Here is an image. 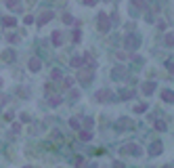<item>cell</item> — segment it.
I'll return each instance as SVG.
<instances>
[{
	"instance_id": "603a6c76",
	"label": "cell",
	"mask_w": 174,
	"mask_h": 168,
	"mask_svg": "<svg viewBox=\"0 0 174 168\" xmlns=\"http://www.w3.org/2000/svg\"><path fill=\"white\" fill-rule=\"evenodd\" d=\"M145 109H147V105H136V107H134L136 113H141V111H145Z\"/></svg>"
},
{
	"instance_id": "484cf974",
	"label": "cell",
	"mask_w": 174,
	"mask_h": 168,
	"mask_svg": "<svg viewBox=\"0 0 174 168\" xmlns=\"http://www.w3.org/2000/svg\"><path fill=\"white\" fill-rule=\"evenodd\" d=\"M113 168H124V164H122V162H115V164H113Z\"/></svg>"
},
{
	"instance_id": "4fadbf2b",
	"label": "cell",
	"mask_w": 174,
	"mask_h": 168,
	"mask_svg": "<svg viewBox=\"0 0 174 168\" xmlns=\"http://www.w3.org/2000/svg\"><path fill=\"white\" fill-rule=\"evenodd\" d=\"M82 63H84V61H82L80 57H76V59H71V67H82Z\"/></svg>"
},
{
	"instance_id": "d4e9b609",
	"label": "cell",
	"mask_w": 174,
	"mask_h": 168,
	"mask_svg": "<svg viewBox=\"0 0 174 168\" xmlns=\"http://www.w3.org/2000/svg\"><path fill=\"white\" fill-rule=\"evenodd\" d=\"M73 40H76V42L80 40V30H76V32H73Z\"/></svg>"
},
{
	"instance_id": "3957f363",
	"label": "cell",
	"mask_w": 174,
	"mask_h": 168,
	"mask_svg": "<svg viewBox=\"0 0 174 168\" xmlns=\"http://www.w3.org/2000/svg\"><path fill=\"white\" fill-rule=\"evenodd\" d=\"M122 151H124V153L138 156V153H141V147H138V145H134V143H130V145H124V147H122Z\"/></svg>"
},
{
	"instance_id": "44dd1931",
	"label": "cell",
	"mask_w": 174,
	"mask_h": 168,
	"mask_svg": "<svg viewBox=\"0 0 174 168\" xmlns=\"http://www.w3.org/2000/svg\"><path fill=\"white\" fill-rule=\"evenodd\" d=\"M61 78V71L59 69H53V80H59Z\"/></svg>"
},
{
	"instance_id": "30bf717a",
	"label": "cell",
	"mask_w": 174,
	"mask_h": 168,
	"mask_svg": "<svg viewBox=\"0 0 174 168\" xmlns=\"http://www.w3.org/2000/svg\"><path fill=\"white\" fill-rule=\"evenodd\" d=\"M7 7L13 9V11H19V9H21V4L17 2V0H7Z\"/></svg>"
},
{
	"instance_id": "d6986e66",
	"label": "cell",
	"mask_w": 174,
	"mask_h": 168,
	"mask_svg": "<svg viewBox=\"0 0 174 168\" xmlns=\"http://www.w3.org/2000/svg\"><path fill=\"white\" fill-rule=\"evenodd\" d=\"M132 4L138 7V9H145V2H143V0H132Z\"/></svg>"
},
{
	"instance_id": "9a60e30c",
	"label": "cell",
	"mask_w": 174,
	"mask_h": 168,
	"mask_svg": "<svg viewBox=\"0 0 174 168\" xmlns=\"http://www.w3.org/2000/svg\"><path fill=\"white\" fill-rule=\"evenodd\" d=\"M90 76H92V71H82V74H80V80H90Z\"/></svg>"
},
{
	"instance_id": "ac0fdd59",
	"label": "cell",
	"mask_w": 174,
	"mask_h": 168,
	"mask_svg": "<svg viewBox=\"0 0 174 168\" xmlns=\"http://www.w3.org/2000/svg\"><path fill=\"white\" fill-rule=\"evenodd\" d=\"M51 105H59L61 103V97H51V101H48Z\"/></svg>"
},
{
	"instance_id": "7a4b0ae2",
	"label": "cell",
	"mask_w": 174,
	"mask_h": 168,
	"mask_svg": "<svg viewBox=\"0 0 174 168\" xmlns=\"http://www.w3.org/2000/svg\"><path fill=\"white\" fill-rule=\"evenodd\" d=\"M138 46V38L134 36V34H128V38H126V49L128 51H134Z\"/></svg>"
},
{
	"instance_id": "ba28073f",
	"label": "cell",
	"mask_w": 174,
	"mask_h": 168,
	"mask_svg": "<svg viewBox=\"0 0 174 168\" xmlns=\"http://www.w3.org/2000/svg\"><path fill=\"white\" fill-rule=\"evenodd\" d=\"M153 90H155V84H153V82H147V84H143V92H145V95H151Z\"/></svg>"
},
{
	"instance_id": "e0dca14e",
	"label": "cell",
	"mask_w": 174,
	"mask_h": 168,
	"mask_svg": "<svg viewBox=\"0 0 174 168\" xmlns=\"http://www.w3.org/2000/svg\"><path fill=\"white\" fill-rule=\"evenodd\" d=\"M166 44H168V46L174 44V34H168V36H166Z\"/></svg>"
},
{
	"instance_id": "ffe728a7",
	"label": "cell",
	"mask_w": 174,
	"mask_h": 168,
	"mask_svg": "<svg viewBox=\"0 0 174 168\" xmlns=\"http://www.w3.org/2000/svg\"><path fill=\"white\" fill-rule=\"evenodd\" d=\"M155 128L157 130H166V122H155Z\"/></svg>"
},
{
	"instance_id": "9c48e42d",
	"label": "cell",
	"mask_w": 174,
	"mask_h": 168,
	"mask_svg": "<svg viewBox=\"0 0 174 168\" xmlns=\"http://www.w3.org/2000/svg\"><path fill=\"white\" fill-rule=\"evenodd\" d=\"M61 42H63V36H61V32H55V34H53V44H55V46H59Z\"/></svg>"
},
{
	"instance_id": "f1b7e54d",
	"label": "cell",
	"mask_w": 174,
	"mask_h": 168,
	"mask_svg": "<svg viewBox=\"0 0 174 168\" xmlns=\"http://www.w3.org/2000/svg\"><path fill=\"white\" fill-rule=\"evenodd\" d=\"M88 168H96V166H94V164H90V166H88Z\"/></svg>"
},
{
	"instance_id": "8fae6325",
	"label": "cell",
	"mask_w": 174,
	"mask_h": 168,
	"mask_svg": "<svg viewBox=\"0 0 174 168\" xmlns=\"http://www.w3.org/2000/svg\"><path fill=\"white\" fill-rule=\"evenodd\" d=\"M160 151H162V143H153V145H151V153L157 156Z\"/></svg>"
},
{
	"instance_id": "8992f818",
	"label": "cell",
	"mask_w": 174,
	"mask_h": 168,
	"mask_svg": "<svg viewBox=\"0 0 174 168\" xmlns=\"http://www.w3.org/2000/svg\"><path fill=\"white\" fill-rule=\"evenodd\" d=\"M40 67H42V61H40V59H36V57L30 59V69H32V71H38Z\"/></svg>"
},
{
	"instance_id": "2e32d148",
	"label": "cell",
	"mask_w": 174,
	"mask_h": 168,
	"mask_svg": "<svg viewBox=\"0 0 174 168\" xmlns=\"http://www.w3.org/2000/svg\"><path fill=\"white\" fill-rule=\"evenodd\" d=\"M69 126H71V128H80V122H78L76 118H71V120H69Z\"/></svg>"
},
{
	"instance_id": "5bb4252c",
	"label": "cell",
	"mask_w": 174,
	"mask_h": 168,
	"mask_svg": "<svg viewBox=\"0 0 174 168\" xmlns=\"http://www.w3.org/2000/svg\"><path fill=\"white\" fill-rule=\"evenodd\" d=\"M15 23H17V19H13V17H7L4 19V25H9V28H13Z\"/></svg>"
},
{
	"instance_id": "4316f807",
	"label": "cell",
	"mask_w": 174,
	"mask_h": 168,
	"mask_svg": "<svg viewBox=\"0 0 174 168\" xmlns=\"http://www.w3.org/2000/svg\"><path fill=\"white\" fill-rule=\"evenodd\" d=\"M84 2H86V4H88V7H92V4H94V2H96V0H84Z\"/></svg>"
},
{
	"instance_id": "6da1fadb",
	"label": "cell",
	"mask_w": 174,
	"mask_h": 168,
	"mask_svg": "<svg viewBox=\"0 0 174 168\" xmlns=\"http://www.w3.org/2000/svg\"><path fill=\"white\" fill-rule=\"evenodd\" d=\"M111 28V21H109V17L105 15V13H101V15H99V30H101V32H107Z\"/></svg>"
},
{
	"instance_id": "52a82bcc",
	"label": "cell",
	"mask_w": 174,
	"mask_h": 168,
	"mask_svg": "<svg viewBox=\"0 0 174 168\" xmlns=\"http://www.w3.org/2000/svg\"><path fill=\"white\" fill-rule=\"evenodd\" d=\"M162 99L168 101V103H172V101H174V92H172V90H162Z\"/></svg>"
},
{
	"instance_id": "cb8c5ba5",
	"label": "cell",
	"mask_w": 174,
	"mask_h": 168,
	"mask_svg": "<svg viewBox=\"0 0 174 168\" xmlns=\"http://www.w3.org/2000/svg\"><path fill=\"white\" fill-rule=\"evenodd\" d=\"M71 84H73V80H71V78H65V84H63V86H65V88H69Z\"/></svg>"
},
{
	"instance_id": "7402d4cb",
	"label": "cell",
	"mask_w": 174,
	"mask_h": 168,
	"mask_svg": "<svg viewBox=\"0 0 174 168\" xmlns=\"http://www.w3.org/2000/svg\"><path fill=\"white\" fill-rule=\"evenodd\" d=\"M63 21H65V23H73V17H71V15H63Z\"/></svg>"
},
{
	"instance_id": "83f0119b",
	"label": "cell",
	"mask_w": 174,
	"mask_h": 168,
	"mask_svg": "<svg viewBox=\"0 0 174 168\" xmlns=\"http://www.w3.org/2000/svg\"><path fill=\"white\" fill-rule=\"evenodd\" d=\"M168 67H170V71L174 74V63H168Z\"/></svg>"
},
{
	"instance_id": "277c9868",
	"label": "cell",
	"mask_w": 174,
	"mask_h": 168,
	"mask_svg": "<svg viewBox=\"0 0 174 168\" xmlns=\"http://www.w3.org/2000/svg\"><path fill=\"white\" fill-rule=\"evenodd\" d=\"M51 19H53V11H44L40 15V19H38V25H44V23H48Z\"/></svg>"
},
{
	"instance_id": "5b68a950",
	"label": "cell",
	"mask_w": 174,
	"mask_h": 168,
	"mask_svg": "<svg viewBox=\"0 0 174 168\" xmlns=\"http://www.w3.org/2000/svg\"><path fill=\"white\" fill-rule=\"evenodd\" d=\"M94 99H96V101H105V99H111V92H109V90H99V92L94 95Z\"/></svg>"
},
{
	"instance_id": "7c38bea8",
	"label": "cell",
	"mask_w": 174,
	"mask_h": 168,
	"mask_svg": "<svg viewBox=\"0 0 174 168\" xmlns=\"http://www.w3.org/2000/svg\"><path fill=\"white\" fill-rule=\"evenodd\" d=\"M80 139H82V141H90V139H92V135H90L88 130H82V132H80Z\"/></svg>"
}]
</instances>
